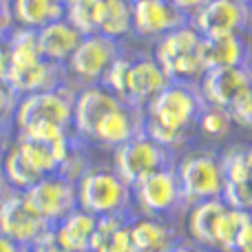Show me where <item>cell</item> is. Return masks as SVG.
Returning <instances> with one entry per match:
<instances>
[{
  "instance_id": "7402d4cb",
  "label": "cell",
  "mask_w": 252,
  "mask_h": 252,
  "mask_svg": "<svg viewBox=\"0 0 252 252\" xmlns=\"http://www.w3.org/2000/svg\"><path fill=\"white\" fill-rule=\"evenodd\" d=\"M97 217L82 208H75L53 226V239L64 252H91V239Z\"/></svg>"
},
{
  "instance_id": "cb8c5ba5",
  "label": "cell",
  "mask_w": 252,
  "mask_h": 252,
  "mask_svg": "<svg viewBox=\"0 0 252 252\" xmlns=\"http://www.w3.org/2000/svg\"><path fill=\"white\" fill-rule=\"evenodd\" d=\"M13 25L25 29H40L53 20L64 18L62 0H11Z\"/></svg>"
},
{
  "instance_id": "d6986e66",
  "label": "cell",
  "mask_w": 252,
  "mask_h": 252,
  "mask_svg": "<svg viewBox=\"0 0 252 252\" xmlns=\"http://www.w3.org/2000/svg\"><path fill=\"white\" fill-rule=\"evenodd\" d=\"M206 69L252 66V33H226L204 38Z\"/></svg>"
},
{
  "instance_id": "83f0119b",
  "label": "cell",
  "mask_w": 252,
  "mask_h": 252,
  "mask_svg": "<svg viewBox=\"0 0 252 252\" xmlns=\"http://www.w3.org/2000/svg\"><path fill=\"white\" fill-rule=\"evenodd\" d=\"M18 102H20V95L4 80H0V128H4L7 124L13 122Z\"/></svg>"
},
{
  "instance_id": "9c48e42d",
  "label": "cell",
  "mask_w": 252,
  "mask_h": 252,
  "mask_svg": "<svg viewBox=\"0 0 252 252\" xmlns=\"http://www.w3.org/2000/svg\"><path fill=\"white\" fill-rule=\"evenodd\" d=\"M133 204L139 215H153V217H168L177 210H186L175 164L164 166L139 179L133 186Z\"/></svg>"
},
{
  "instance_id": "30bf717a",
  "label": "cell",
  "mask_w": 252,
  "mask_h": 252,
  "mask_svg": "<svg viewBox=\"0 0 252 252\" xmlns=\"http://www.w3.org/2000/svg\"><path fill=\"white\" fill-rule=\"evenodd\" d=\"M20 192L31 204V208L40 217L47 219L51 226H56L60 219H64L66 215L78 208V186L60 173L47 175Z\"/></svg>"
},
{
  "instance_id": "8fae6325",
  "label": "cell",
  "mask_w": 252,
  "mask_h": 252,
  "mask_svg": "<svg viewBox=\"0 0 252 252\" xmlns=\"http://www.w3.org/2000/svg\"><path fill=\"white\" fill-rule=\"evenodd\" d=\"M122 56L120 40H113L109 35L91 33L82 35L78 49L66 62V69L84 84H100L106 71L111 69L118 58Z\"/></svg>"
},
{
  "instance_id": "f546056e",
  "label": "cell",
  "mask_w": 252,
  "mask_h": 252,
  "mask_svg": "<svg viewBox=\"0 0 252 252\" xmlns=\"http://www.w3.org/2000/svg\"><path fill=\"white\" fill-rule=\"evenodd\" d=\"M170 2L175 4V7L179 9V11L184 13V16L190 20L192 16H195L197 11H199L201 7H206V4L210 2V0H170Z\"/></svg>"
},
{
  "instance_id": "484cf974",
  "label": "cell",
  "mask_w": 252,
  "mask_h": 252,
  "mask_svg": "<svg viewBox=\"0 0 252 252\" xmlns=\"http://www.w3.org/2000/svg\"><path fill=\"white\" fill-rule=\"evenodd\" d=\"M235 120H232L230 109H223L217 104H204L199 113V122H197V135L206 142H223L235 128Z\"/></svg>"
},
{
  "instance_id": "44dd1931",
  "label": "cell",
  "mask_w": 252,
  "mask_h": 252,
  "mask_svg": "<svg viewBox=\"0 0 252 252\" xmlns=\"http://www.w3.org/2000/svg\"><path fill=\"white\" fill-rule=\"evenodd\" d=\"M80 40H82V33L66 18L53 20L49 25L35 29V42H38L40 53L47 60L64 64V66L69 62V58L73 56V51L78 49Z\"/></svg>"
},
{
  "instance_id": "6da1fadb",
  "label": "cell",
  "mask_w": 252,
  "mask_h": 252,
  "mask_svg": "<svg viewBox=\"0 0 252 252\" xmlns=\"http://www.w3.org/2000/svg\"><path fill=\"white\" fill-rule=\"evenodd\" d=\"M204 104L197 84L170 82L142 109V130L166 148L177 151L197 135Z\"/></svg>"
},
{
  "instance_id": "603a6c76",
  "label": "cell",
  "mask_w": 252,
  "mask_h": 252,
  "mask_svg": "<svg viewBox=\"0 0 252 252\" xmlns=\"http://www.w3.org/2000/svg\"><path fill=\"white\" fill-rule=\"evenodd\" d=\"M91 252H135L128 215L97 217V226L91 239Z\"/></svg>"
},
{
  "instance_id": "e575fe53",
  "label": "cell",
  "mask_w": 252,
  "mask_h": 252,
  "mask_svg": "<svg viewBox=\"0 0 252 252\" xmlns=\"http://www.w3.org/2000/svg\"><path fill=\"white\" fill-rule=\"evenodd\" d=\"M168 252H204V248H199V246L192 244V241H177Z\"/></svg>"
},
{
  "instance_id": "e0dca14e",
  "label": "cell",
  "mask_w": 252,
  "mask_h": 252,
  "mask_svg": "<svg viewBox=\"0 0 252 252\" xmlns=\"http://www.w3.org/2000/svg\"><path fill=\"white\" fill-rule=\"evenodd\" d=\"M228 204L223 197L219 199H204L197 204L186 206V232L188 239L204 250L219 252V237H221V223L226 217Z\"/></svg>"
},
{
  "instance_id": "2e32d148",
  "label": "cell",
  "mask_w": 252,
  "mask_h": 252,
  "mask_svg": "<svg viewBox=\"0 0 252 252\" xmlns=\"http://www.w3.org/2000/svg\"><path fill=\"white\" fill-rule=\"evenodd\" d=\"M115 93H111L104 84H87L80 93H75V104H73V133L82 139L91 142L93 133H95L97 124L102 122L109 111H113L120 104Z\"/></svg>"
},
{
  "instance_id": "ffe728a7",
  "label": "cell",
  "mask_w": 252,
  "mask_h": 252,
  "mask_svg": "<svg viewBox=\"0 0 252 252\" xmlns=\"http://www.w3.org/2000/svg\"><path fill=\"white\" fill-rule=\"evenodd\" d=\"M130 239L135 252H168L179 241V237L166 217L135 215L130 217Z\"/></svg>"
},
{
  "instance_id": "f1b7e54d",
  "label": "cell",
  "mask_w": 252,
  "mask_h": 252,
  "mask_svg": "<svg viewBox=\"0 0 252 252\" xmlns=\"http://www.w3.org/2000/svg\"><path fill=\"white\" fill-rule=\"evenodd\" d=\"M235 252H252V213L246 215V221L239 230V237H237Z\"/></svg>"
},
{
  "instance_id": "5bb4252c",
  "label": "cell",
  "mask_w": 252,
  "mask_h": 252,
  "mask_svg": "<svg viewBox=\"0 0 252 252\" xmlns=\"http://www.w3.org/2000/svg\"><path fill=\"white\" fill-rule=\"evenodd\" d=\"M252 84V66H219L208 69L199 80V91L206 104L232 109Z\"/></svg>"
},
{
  "instance_id": "4dcf8cb0",
  "label": "cell",
  "mask_w": 252,
  "mask_h": 252,
  "mask_svg": "<svg viewBox=\"0 0 252 252\" xmlns=\"http://www.w3.org/2000/svg\"><path fill=\"white\" fill-rule=\"evenodd\" d=\"M9 69V31H0V80L7 78Z\"/></svg>"
},
{
  "instance_id": "ac0fdd59",
  "label": "cell",
  "mask_w": 252,
  "mask_h": 252,
  "mask_svg": "<svg viewBox=\"0 0 252 252\" xmlns=\"http://www.w3.org/2000/svg\"><path fill=\"white\" fill-rule=\"evenodd\" d=\"M188 22V18L170 0H133V33L159 40L168 31Z\"/></svg>"
},
{
  "instance_id": "d4e9b609",
  "label": "cell",
  "mask_w": 252,
  "mask_h": 252,
  "mask_svg": "<svg viewBox=\"0 0 252 252\" xmlns=\"http://www.w3.org/2000/svg\"><path fill=\"white\" fill-rule=\"evenodd\" d=\"M97 33L113 40L133 33V0H100Z\"/></svg>"
},
{
  "instance_id": "f35d334b",
  "label": "cell",
  "mask_w": 252,
  "mask_h": 252,
  "mask_svg": "<svg viewBox=\"0 0 252 252\" xmlns=\"http://www.w3.org/2000/svg\"><path fill=\"white\" fill-rule=\"evenodd\" d=\"M250 95H252V84H250Z\"/></svg>"
},
{
  "instance_id": "7c38bea8",
  "label": "cell",
  "mask_w": 252,
  "mask_h": 252,
  "mask_svg": "<svg viewBox=\"0 0 252 252\" xmlns=\"http://www.w3.org/2000/svg\"><path fill=\"white\" fill-rule=\"evenodd\" d=\"M51 230L53 226L31 208L20 190H13L0 204V232L16 244L25 246L27 250L42 241Z\"/></svg>"
},
{
  "instance_id": "9a60e30c",
  "label": "cell",
  "mask_w": 252,
  "mask_h": 252,
  "mask_svg": "<svg viewBox=\"0 0 252 252\" xmlns=\"http://www.w3.org/2000/svg\"><path fill=\"white\" fill-rule=\"evenodd\" d=\"M168 84H170L168 75L164 73V69L153 56L133 58L128 64V73H126V87L122 100L126 104L142 111Z\"/></svg>"
},
{
  "instance_id": "ab89813d",
  "label": "cell",
  "mask_w": 252,
  "mask_h": 252,
  "mask_svg": "<svg viewBox=\"0 0 252 252\" xmlns=\"http://www.w3.org/2000/svg\"><path fill=\"white\" fill-rule=\"evenodd\" d=\"M62 2H66V0H62Z\"/></svg>"
},
{
  "instance_id": "ba28073f",
  "label": "cell",
  "mask_w": 252,
  "mask_h": 252,
  "mask_svg": "<svg viewBox=\"0 0 252 252\" xmlns=\"http://www.w3.org/2000/svg\"><path fill=\"white\" fill-rule=\"evenodd\" d=\"M173 164H175L173 151L166 148L164 144L155 142L144 130L137 133L135 137H130L128 142L120 144L118 148H113V168L118 170V175L130 188L146 175Z\"/></svg>"
},
{
  "instance_id": "74e56055",
  "label": "cell",
  "mask_w": 252,
  "mask_h": 252,
  "mask_svg": "<svg viewBox=\"0 0 252 252\" xmlns=\"http://www.w3.org/2000/svg\"><path fill=\"white\" fill-rule=\"evenodd\" d=\"M0 139H2V128H0Z\"/></svg>"
},
{
  "instance_id": "8d00e7d4",
  "label": "cell",
  "mask_w": 252,
  "mask_h": 252,
  "mask_svg": "<svg viewBox=\"0 0 252 252\" xmlns=\"http://www.w3.org/2000/svg\"><path fill=\"white\" fill-rule=\"evenodd\" d=\"M241 2H246V4H250V7H252V0H241Z\"/></svg>"
},
{
  "instance_id": "4316f807",
  "label": "cell",
  "mask_w": 252,
  "mask_h": 252,
  "mask_svg": "<svg viewBox=\"0 0 252 252\" xmlns=\"http://www.w3.org/2000/svg\"><path fill=\"white\" fill-rule=\"evenodd\" d=\"M97 16H100V0H66L64 18L82 35L97 33Z\"/></svg>"
},
{
  "instance_id": "8992f818",
  "label": "cell",
  "mask_w": 252,
  "mask_h": 252,
  "mask_svg": "<svg viewBox=\"0 0 252 252\" xmlns=\"http://www.w3.org/2000/svg\"><path fill=\"white\" fill-rule=\"evenodd\" d=\"M175 173L186 206L204 199H219L226 188L221 155L213 151L186 153L182 159H175Z\"/></svg>"
},
{
  "instance_id": "836d02e7",
  "label": "cell",
  "mask_w": 252,
  "mask_h": 252,
  "mask_svg": "<svg viewBox=\"0 0 252 252\" xmlns=\"http://www.w3.org/2000/svg\"><path fill=\"white\" fill-rule=\"evenodd\" d=\"M0 252H29V250H27L25 246L16 244L13 239H9L7 235H2V232H0Z\"/></svg>"
},
{
  "instance_id": "5b68a950",
  "label": "cell",
  "mask_w": 252,
  "mask_h": 252,
  "mask_svg": "<svg viewBox=\"0 0 252 252\" xmlns=\"http://www.w3.org/2000/svg\"><path fill=\"white\" fill-rule=\"evenodd\" d=\"M78 186V208L106 217V215H128L133 206V188L118 175L115 168H89L75 182Z\"/></svg>"
},
{
  "instance_id": "d6a6232c",
  "label": "cell",
  "mask_w": 252,
  "mask_h": 252,
  "mask_svg": "<svg viewBox=\"0 0 252 252\" xmlns=\"http://www.w3.org/2000/svg\"><path fill=\"white\" fill-rule=\"evenodd\" d=\"M29 252H64V250L56 244V239H53V230H51L42 241H38L35 246H31Z\"/></svg>"
},
{
  "instance_id": "d590c367",
  "label": "cell",
  "mask_w": 252,
  "mask_h": 252,
  "mask_svg": "<svg viewBox=\"0 0 252 252\" xmlns=\"http://www.w3.org/2000/svg\"><path fill=\"white\" fill-rule=\"evenodd\" d=\"M13 192V188L9 186V182H7V177H4V173H2V168H0V204H2L4 199H7L9 195Z\"/></svg>"
},
{
  "instance_id": "3957f363",
  "label": "cell",
  "mask_w": 252,
  "mask_h": 252,
  "mask_svg": "<svg viewBox=\"0 0 252 252\" xmlns=\"http://www.w3.org/2000/svg\"><path fill=\"white\" fill-rule=\"evenodd\" d=\"M153 58L159 62L170 82L199 84L208 71L204 62V35L190 20L155 40Z\"/></svg>"
},
{
  "instance_id": "4fadbf2b",
  "label": "cell",
  "mask_w": 252,
  "mask_h": 252,
  "mask_svg": "<svg viewBox=\"0 0 252 252\" xmlns=\"http://www.w3.org/2000/svg\"><path fill=\"white\" fill-rule=\"evenodd\" d=\"M190 22L204 38L226 33H252V7L241 0H210Z\"/></svg>"
},
{
  "instance_id": "7a4b0ae2",
  "label": "cell",
  "mask_w": 252,
  "mask_h": 252,
  "mask_svg": "<svg viewBox=\"0 0 252 252\" xmlns=\"http://www.w3.org/2000/svg\"><path fill=\"white\" fill-rule=\"evenodd\" d=\"M64 64L51 62L40 53L35 29L13 27L9 31V69L4 82L18 93H38L62 87Z\"/></svg>"
},
{
  "instance_id": "1f68e13d",
  "label": "cell",
  "mask_w": 252,
  "mask_h": 252,
  "mask_svg": "<svg viewBox=\"0 0 252 252\" xmlns=\"http://www.w3.org/2000/svg\"><path fill=\"white\" fill-rule=\"evenodd\" d=\"M13 13H11V0H0V31L13 29Z\"/></svg>"
},
{
  "instance_id": "52a82bcc",
  "label": "cell",
  "mask_w": 252,
  "mask_h": 252,
  "mask_svg": "<svg viewBox=\"0 0 252 252\" xmlns=\"http://www.w3.org/2000/svg\"><path fill=\"white\" fill-rule=\"evenodd\" d=\"M73 104L75 93L64 84L49 91L27 93V95H20L13 124L18 133L38 128V126H60V128L73 130Z\"/></svg>"
},
{
  "instance_id": "277c9868",
  "label": "cell",
  "mask_w": 252,
  "mask_h": 252,
  "mask_svg": "<svg viewBox=\"0 0 252 252\" xmlns=\"http://www.w3.org/2000/svg\"><path fill=\"white\" fill-rule=\"evenodd\" d=\"M71 151H73L71 144L58 148L18 135L16 144H11L4 155L2 173L13 190H27L42 177L58 173Z\"/></svg>"
}]
</instances>
